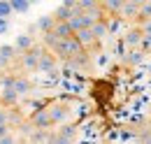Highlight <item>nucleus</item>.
<instances>
[{
  "mask_svg": "<svg viewBox=\"0 0 151 144\" xmlns=\"http://www.w3.org/2000/svg\"><path fill=\"white\" fill-rule=\"evenodd\" d=\"M54 23H56L54 14H44V17H40L37 21H35V28H37L40 33H47V30H51V28H54Z\"/></svg>",
  "mask_w": 151,
  "mask_h": 144,
  "instance_id": "obj_14",
  "label": "nucleus"
},
{
  "mask_svg": "<svg viewBox=\"0 0 151 144\" xmlns=\"http://www.w3.org/2000/svg\"><path fill=\"white\" fill-rule=\"evenodd\" d=\"M91 30H93L95 40H98V42H102L105 37L109 35V28H107V19H98V21H93Z\"/></svg>",
  "mask_w": 151,
  "mask_h": 144,
  "instance_id": "obj_11",
  "label": "nucleus"
},
{
  "mask_svg": "<svg viewBox=\"0 0 151 144\" xmlns=\"http://www.w3.org/2000/svg\"><path fill=\"white\" fill-rule=\"evenodd\" d=\"M75 37L79 40V44L86 49V51H91V49H95L100 42L95 40V35H93V30L91 28H79V30H75Z\"/></svg>",
  "mask_w": 151,
  "mask_h": 144,
  "instance_id": "obj_4",
  "label": "nucleus"
},
{
  "mask_svg": "<svg viewBox=\"0 0 151 144\" xmlns=\"http://www.w3.org/2000/svg\"><path fill=\"white\" fill-rule=\"evenodd\" d=\"M12 89L17 91L19 95H28V93L33 91V84H30L26 77H14V84H12Z\"/></svg>",
  "mask_w": 151,
  "mask_h": 144,
  "instance_id": "obj_12",
  "label": "nucleus"
},
{
  "mask_svg": "<svg viewBox=\"0 0 151 144\" xmlns=\"http://www.w3.org/2000/svg\"><path fill=\"white\" fill-rule=\"evenodd\" d=\"M58 65V56L51 51V49H44L40 54V60H37V72H44V74H51Z\"/></svg>",
  "mask_w": 151,
  "mask_h": 144,
  "instance_id": "obj_3",
  "label": "nucleus"
},
{
  "mask_svg": "<svg viewBox=\"0 0 151 144\" xmlns=\"http://www.w3.org/2000/svg\"><path fill=\"white\" fill-rule=\"evenodd\" d=\"M42 51H44V44H33L30 49L21 51V65L26 70H37V60H40Z\"/></svg>",
  "mask_w": 151,
  "mask_h": 144,
  "instance_id": "obj_2",
  "label": "nucleus"
},
{
  "mask_svg": "<svg viewBox=\"0 0 151 144\" xmlns=\"http://www.w3.org/2000/svg\"><path fill=\"white\" fill-rule=\"evenodd\" d=\"M75 137H77V128L72 126V123H68V126L58 128V135H54V142H58V144L75 142Z\"/></svg>",
  "mask_w": 151,
  "mask_h": 144,
  "instance_id": "obj_8",
  "label": "nucleus"
},
{
  "mask_svg": "<svg viewBox=\"0 0 151 144\" xmlns=\"http://www.w3.org/2000/svg\"><path fill=\"white\" fill-rule=\"evenodd\" d=\"M5 132H9V123H0V137H2Z\"/></svg>",
  "mask_w": 151,
  "mask_h": 144,
  "instance_id": "obj_32",
  "label": "nucleus"
},
{
  "mask_svg": "<svg viewBox=\"0 0 151 144\" xmlns=\"http://www.w3.org/2000/svg\"><path fill=\"white\" fill-rule=\"evenodd\" d=\"M137 26L142 28V33H144V35H151V19H144V21H139Z\"/></svg>",
  "mask_w": 151,
  "mask_h": 144,
  "instance_id": "obj_27",
  "label": "nucleus"
},
{
  "mask_svg": "<svg viewBox=\"0 0 151 144\" xmlns=\"http://www.w3.org/2000/svg\"><path fill=\"white\" fill-rule=\"evenodd\" d=\"M119 17L123 19V21H137V17H139V5H135L130 0H123V5L119 9Z\"/></svg>",
  "mask_w": 151,
  "mask_h": 144,
  "instance_id": "obj_6",
  "label": "nucleus"
},
{
  "mask_svg": "<svg viewBox=\"0 0 151 144\" xmlns=\"http://www.w3.org/2000/svg\"><path fill=\"white\" fill-rule=\"evenodd\" d=\"M132 137H135V135L128 132V130H123V132H121V140H132Z\"/></svg>",
  "mask_w": 151,
  "mask_h": 144,
  "instance_id": "obj_33",
  "label": "nucleus"
},
{
  "mask_svg": "<svg viewBox=\"0 0 151 144\" xmlns=\"http://www.w3.org/2000/svg\"><path fill=\"white\" fill-rule=\"evenodd\" d=\"M98 63H100V65H105V63H107V56H105V54L98 56Z\"/></svg>",
  "mask_w": 151,
  "mask_h": 144,
  "instance_id": "obj_35",
  "label": "nucleus"
},
{
  "mask_svg": "<svg viewBox=\"0 0 151 144\" xmlns=\"http://www.w3.org/2000/svg\"><path fill=\"white\" fill-rule=\"evenodd\" d=\"M139 49H142V51H151V35H142Z\"/></svg>",
  "mask_w": 151,
  "mask_h": 144,
  "instance_id": "obj_26",
  "label": "nucleus"
},
{
  "mask_svg": "<svg viewBox=\"0 0 151 144\" xmlns=\"http://www.w3.org/2000/svg\"><path fill=\"white\" fill-rule=\"evenodd\" d=\"M70 17H72V7L63 5V2H60L56 9H54V19H56V21H68Z\"/></svg>",
  "mask_w": 151,
  "mask_h": 144,
  "instance_id": "obj_18",
  "label": "nucleus"
},
{
  "mask_svg": "<svg viewBox=\"0 0 151 144\" xmlns=\"http://www.w3.org/2000/svg\"><path fill=\"white\" fill-rule=\"evenodd\" d=\"M0 142H2V144H12V142H14V135H9V132H5V135L0 137Z\"/></svg>",
  "mask_w": 151,
  "mask_h": 144,
  "instance_id": "obj_30",
  "label": "nucleus"
},
{
  "mask_svg": "<svg viewBox=\"0 0 151 144\" xmlns=\"http://www.w3.org/2000/svg\"><path fill=\"white\" fill-rule=\"evenodd\" d=\"M30 126L33 128H51V116H49V112L47 107L44 109H35V114H33V119H30Z\"/></svg>",
  "mask_w": 151,
  "mask_h": 144,
  "instance_id": "obj_7",
  "label": "nucleus"
},
{
  "mask_svg": "<svg viewBox=\"0 0 151 144\" xmlns=\"http://www.w3.org/2000/svg\"><path fill=\"white\" fill-rule=\"evenodd\" d=\"M142 28L139 26H132L130 30L123 35V44H128V47H139V42H142Z\"/></svg>",
  "mask_w": 151,
  "mask_h": 144,
  "instance_id": "obj_9",
  "label": "nucleus"
},
{
  "mask_svg": "<svg viewBox=\"0 0 151 144\" xmlns=\"http://www.w3.org/2000/svg\"><path fill=\"white\" fill-rule=\"evenodd\" d=\"M137 140H139V142H151V130L147 128L144 132H139V137H137Z\"/></svg>",
  "mask_w": 151,
  "mask_h": 144,
  "instance_id": "obj_29",
  "label": "nucleus"
},
{
  "mask_svg": "<svg viewBox=\"0 0 151 144\" xmlns=\"http://www.w3.org/2000/svg\"><path fill=\"white\" fill-rule=\"evenodd\" d=\"M58 42H60V37L54 33V30H47V33H42V44H44V49H56Z\"/></svg>",
  "mask_w": 151,
  "mask_h": 144,
  "instance_id": "obj_17",
  "label": "nucleus"
},
{
  "mask_svg": "<svg viewBox=\"0 0 151 144\" xmlns=\"http://www.w3.org/2000/svg\"><path fill=\"white\" fill-rule=\"evenodd\" d=\"M54 33H56L60 40H65V37H70V35H75V30H72V26L68 23V21H56L54 23V28H51Z\"/></svg>",
  "mask_w": 151,
  "mask_h": 144,
  "instance_id": "obj_13",
  "label": "nucleus"
},
{
  "mask_svg": "<svg viewBox=\"0 0 151 144\" xmlns=\"http://www.w3.org/2000/svg\"><path fill=\"white\" fill-rule=\"evenodd\" d=\"M14 14V9H12V5H9V0H0V17H12Z\"/></svg>",
  "mask_w": 151,
  "mask_h": 144,
  "instance_id": "obj_24",
  "label": "nucleus"
},
{
  "mask_svg": "<svg viewBox=\"0 0 151 144\" xmlns=\"http://www.w3.org/2000/svg\"><path fill=\"white\" fill-rule=\"evenodd\" d=\"M130 2H135V5H144L147 0H130Z\"/></svg>",
  "mask_w": 151,
  "mask_h": 144,
  "instance_id": "obj_36",
  "label": "nucleus"
},
{
  "mask_svg": "<svg viewBox=\"0 0 151 144\" xmlns=\"http://www.w3.org/2000/svg\"><path fill=\"white\" fill-rule=\"evenodd\" d=\"M63 5H68V7H77V0H63Z\"/></svg>",
  "mask_w": 151,
  "mask_h": 144,
  "instance_id": "obj_34",
  "label": "nucleus"
},
{
  "mask_svg": "<svg viewBox=\"0 0 151 144\" xmlns=\"http://www.w3.org/2000/svg\"><path fill=\"white\" fill-rule=\"evenodd\" d=\"M9 5H12V9L19 12V14H28V9H30V2H28V0H9Z\"/></svg>",
  "mask_w": 151,
  "mask_h": 144,
  "instance_id": "obj_20",
  "label": "nucleus"
},
{
  "mask_svg": "<svg viewBox=\"0 0 151 144\" xmlns=\"http://www.w3.org/2000/svg\"><path fill=\"white\" fill-rule=\"evenodd\" d=\"M0 56L7 58V60H14V58H17V47H14V44H2V47H0Z\"/></svg>",
  "mask_w": 151,
  "mask_h": 144,
  "instance_id": "obj_21",
  "label": "nucleus"
},
{
  "mask_svg": "<svg viewBox=\"0 0 151 144\" xmlns=\"http://www.w3.org/2000/svg\"><path fill=\"white\" fill-rule=\"evenodd\" d=\"M79 51H84V47L79 44V40H77L75 35L65 37V40H60V42H58V47L54 49V54H56L60 60H65V58H70V56L79 54Z\"/></svg>",
  "mask_w": 151,
  "mask_h": 144,
  "instance_id": "obj_1",
  "label": "nucleus"
},
{
  "mask_svg": "<svg viewBox=\"0 0 151 144\" xmlns=\"http://www.w3.org/2000/svg\"><path fill=\"white\" fill-rule=\"evenodd\" d=\"M100 5V0H77V7L81 9V12H88V9H93Z\"/></svg>",
  "mask_w": 151,
  "mask_h": 144,
  "instance_id": "obj_22",
  "label": "nucleus"
},
{
  "mask_svg": "<svg viewBox=\"0 0 151 144\" xmlns=\"http://www.w3.org/2000/svg\"><path fill=\"white\" fill-rule=\"evenodd\" d=\"M2 93H0V100H2V105H17V100H19L21 95L17 93V91L12 89V86H7V89H0Z\"/></svg>",
  "mask_w": 151,
  "mask_h": 144,
  "instance_id": "obj_16",
  "label": "nucleus"
},
{
  "mask_svg": "<svg viewBox=\"0 0 151 144\" xmlns=\"http://www.w3.org/2000/svg\"><path fill=\"white\" fill-rule=\"evenodd\" d=\"M123 58H126V63H128V65L135 68V65H142V63H144V51H142L139 47H130V51H128V54H123Z\"/></svg>",
  "mask_w": 151,
  "mask_h": 144,
  "instance_id": "obj_10",
  "label": "nucleus"
},
{
  "mask_svg": "<svg viewBox=\"0 0 151 144\" xmlns=\"http://www.w3.org/2000/svg\"><path fill=\"white\" fill-rule=\"evenodd\" d=\"M7 30H9V21H7L5 17H0V35H5Z\"/></svg>",
  "mask_w": 151,
  "mask_h": 144,
  "instance_id": "obj_28",
  "label": "nucleus"
},
{
  "mask_svg": "<svg viewBox=\"0 0 151 144\" xmlns=\"http://www.w3.org/2000/svg\"><path fill=\"white\" fill-rule=\"evenodd\" d=\"M144 19H151V2L147 0L144 5H139V17H137V23L144 21Z\"/></svg>",
  "mask_w": 151,
  "mask_h": 144,
  "instance_id": "obj_23",
  "label": "nucleus"
},
{
  "mask_svg": "<svg viewBox=\"0 0 151 144\" xmlns=\"http://www.w3.org/2000/svg\"><path fill=\"white\" fill-rule=\"evenodd\" d=\"M149 2H151V0H149Z\"/></svg>",
  "mask_w": 151,
  "mask_h": 144,
  "instance_id": "obj_39",
  "label": "nucleus"
},
{
  "mask_svg": "<svg viewBox=\"0 0 151 144\" xmlns=\"http://www.w3.org/2000/svg\"><path fill=\"white\" fill-rule=\"evenodd\" d=\"M33 44H35V42H33V37L30 35H19L17 37V42H14V47H17V51H26V49H30V47H33Z\"/></svg>",
  "mask_w": 151,
  "mask_h": 144,
  "instance_id": "obj_19",
  "label": "nucleus"
},
{
  "mask_svg": "<svg viewBox=\"0 0 151 144\" xmlns=\"http://www.w3.org/2000/svg\"><path fill=\"white\" fill-rule=\"evenodd\" d=\"M49 116H51V123H65V119L70 116V107L63 105V102H56L51 107H47Z\"/></svg>",
  "mask_w": 151,
  "mask_h": 144,
  "instance_id": "obj_5",
  "label": "nucleus"
},
{
  "mask_svg": "<svg viewBox=\"0 0 151 144\" xmlns=\"http://www.w3.org/2000/svg\"><path fill=\"white\" fill-rule=\"evenodd\" d=\"M14 84V77L12 74H0V89H7Z\"/></svg>",
  "mask_w": 151,
  "mask_h": 144,
  "instance_id": "obj_25",
  "label": "nucleus"
},
{
  "mask_svg": "<svg viewBox=\"0 0 151 144\" xmlns=\"http://www.w3.org/2000/svg\"><path fill=\"white\" fill-rule=\"evenodd\" d=\"M121 5H123V0H100V7L105 9V14H107V17H112V14H119Z\"/></svg>",
  "mask_w": 151,
  "mask_h": 144,
  "instance_id": "obj_15",
  "label": "nucleus"
},
{
  "mask_svg": "<svg viewBox=\"0 0 151 144\" xmlns=\"http://www.w3.org/2000/svg\"><path fill=\"white\" fill-rule=\"evenodd\" d=\"M149 72H151V65H149Z\"/></svg>",
  "mask_w": 151,
  "mask_h": 144,
  "instance_id": "obj_38",
  "label": "nucleus"
},
{
  "mask_svg": "<svg viewBox=\"0 0 151 144\" xmlns=\"http://www.w3.org/2000/svg\"><path fill=\"white\" fill-rule=\"evenodd\" d=\"M7 68H9V60L0 56V72H5V70H7Z\"/></svg>",
  "mask_w": 151,
  "mask_h": 144,
  "instance_id": "obj_31",
  "label": "nucleus"
},
{
  "mask_svg": "<svg viewBox=\"0 0 151 144\" xmlns=\"http://www.w3.org/2000/svg\"><path fill=\"white\" fill-rule=\"evenodd\" d=\"M28 2H30V5H35V2H40V0H28Z\"/></svg>",
  "mask_w": 151,
  "mask_h": 144,
  "instance_id": "obj_37",
  "label": "nucleus"
}]
</instances>
